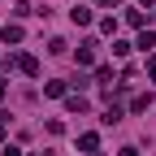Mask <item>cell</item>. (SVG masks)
I'll return each instance as SVG.
<instances>
[{"mask_svg":"<svg viewBox=\"0 0 156 156\" xmlns=\"http://www.w3.org/2000/svg\"><path fill=\"white\" fill-rule=\"evenodd\" d=\"M122 17H126L130 26H139V30H147V13H143V9H126Z\"/></svg>","mask_w":156,"mask_h":156,"instance_id":"cell-7","label":"cell"},{"mask_svg":"<svg viewBox=\"0 0 156 156\" xmlns=\"http://www.w3.org/2000/svg\"><path fill=\"white\" fill-rule=\"evenodd\" d=\"M95 83H113V65H100V69H95Z\"/></svg>","mask_w":156,"mask_h":156,"instance_id":"cell-12","label":"cell"},{"mask_svg":"<svg viewBox=\"0 0 156 156\" xmlns=\"http://www.w3.org/2000/svg\"><path fill=\"white\" fill-rule=\"evenodd\" d=\"M147 104H152V91L147 95H134V100H130V113H147Z\"/></svg>","mask_w":156,"mask_h":156,"instance_id":"cell-10","label":"cell"},{"mask_svg":"<svg viewBox=\"0 0 156 156\" xmlns=\"http://www.w3.org/2000/svg\"><path fill=\"white\" fill-rule=\"evenodd\" d=\"M13 65H17V69H22L26 78H35V74H39V61H35V56H30V52H17V56H13Z\"/></svg>","mask_w":156,"mask_h":156,"instance_id":"cell-1","label":"cell"},{"mask_svg":"<svg viewBox=\"0 0 156 156\" xmlns=\"http://www.w3.org/2000/svg\"><path fill=\"white\" fill-rule=\"evenodd\" d=\"M5 134H9V113H0V143H5Z\"/></svg>","mask_w":156,"mask_h":156,"instance_id":"cell-13","label":"cell"},{"mask_svg":"<svg viewBox=\"0 0 156 156\" xmlns=\"http://www.w3.org/2000/svg\"><path fill=\"white\" fill-rule=\"evenodd\" d=\"M147 78L156 83V56H147Z\"/></svg>","mask_w":156,"mask_h":156,"instance_id":"cell-14","label":"cell"},{"mask_svg":"<svg viewBox=\"0 0 156 156\" xmlns=\"http://www.w3.org/2000/svg\"><path fill=\"white\" fill-rule=\"evenodd\" d=\"M139 5H143V9H152V5H156V0H139Z\"/></svg>","mask_w":156,"mask_h":156,"instance_id":"cell-19","label":"cell"},{"mask_svg":"<svg viewBox=\"0 0 156 156\" xmlns=\"http://www.w3.org/2000/svg\"><path fill=\"white\" fill-rule=\"evenodd\" d=\"M95 5H100V9H117L122 0H95Z\"/></svg>","mask_w":156,"mask_h":156,"instance_id":"cell-15","label":"cell"},{"mask_svg":"<svg viewBox=\"0 0 156 156\" xmlns=\"http://www.w3.org/2000/svg\"><path fill=\"white\" fill-rule=\"evenodd\" d=\"M69 22H74V26H91V22H95V13H91L87 5H74V9H69Z\"/></svg>","mask_w":156,"mask_h":156,"instance_id":"cell-5","label":"cell"},{"mask_svg":"<svg viewBox=\"0 0 156 156\" xmlns=\"http://www.w3.org/2000/svg\"><path fill=\"white\" fill-rule=\"evenodd\" d=\"M95 52H100V44H95V39H83V44H78V65H91Z\"/></svg>","mask_w":156,"mask_h":156,"instance_id":"cell-2","label":"cell"},{"mask_svg":"<svg viewBox=\"0 0 156 156\" xmlns=\"http://www.w3.org/2000/svg\"><path fill=\"white\" fill-rule=\"evenodd\" d=\"M78 147H83L87 156H95V152H100V134H95V130H83V134H78Z\"/></svg>","mask_w":156,"mask_h":156,"instance_id":"cell-3","label":"cell"},{"mask_svg":"<svg viewBox=\"0 0 156 156\" xmlns=\"http://www.w3.org/2000/svg\"><path fill=\"white\" fill-rule=\"evenodd\" d=\"M0 156H22V147H5V152H0Z\"/></svg>","mask_w":156,"mask_h":156,"instance_id":"cell-16","label":"cell"},{"mask_svg":"<svg viewBox=\"0 0 156 156\" xmlns=\"http://www.w3.org/2000/svg\"><path fill=\"white\" fill-rule=\"evenodd\" d=\"M65 108H69V113H87L91 104H87V100H83L78 91H69V95H65Z\"/></svg>","mask_w":156,"mask_h":156,"instance_id":"cell-8","label":"cell"},{"mask_svg":"<svg viewBox=\"0 0 156 156\" xmlns=\"http://www.w3.org/2000/svg\"><path fill=\"white\" fill-rule=\"evenodd\" d=\"M0 39H5V44H22V39H26L22 22H9V26H0Z\"/></svg>","mask_w":156,"mask_h":156,"instance_id":"cell-4","label":"cell"},{"mask_svg":"<svg viewBox=\"0 0 156 156\" xmlns=\"http://www.w3.org/2000/svg\"><path fill=\"white\" fill-rule=\"evenodd\" d=\"M134 48H143V52H152V48H156V30H139V44H134Z\"/></svg>","mask_w":156,"mask_h":156,"instance_id":"cell-9","label":"cell"},{"mask_svg":"<svg viewBox=\"0 0 156 156\" xmlns=\"http://www.w3.org/2000/svg\"><path fill=\"white\" fill-rule=\"evenodd\" d=\"M44 95H52V100H65V95H69V87L61 83V78H52V83H44Z\"/></svg>","mask_w":156,"mask_h":156,"instance_id":"cell-6","label":"cell"},{"mask_svg":"<svg viewBox=\"0 0 156 156\" xmlns=\"http://www.w3.org/2000/svg\"><path fill=\"white\" fill-rule=\"evenodd\" d=\"M65 48H69L65 39H52V44H48V52H52V56H65Z\"/></svg>","mask_w":156,"mask_h":156,"instance_id":"cell-11","label":"cell"},{"mask_svg":"<svg viewBox=\"0 0 156 156\" xmlns=\"http://www.w3.org/2000/svg\"><path fill=\"white\" fill-rule=\"evenodd\" d=\"M5 95H9V87H5V78H0V100H5Z\"/></svg>","mask_w":156,"mask_h":156,"instance_id":"cell-18","label":"cell"},{"mask_svg":"<svg viewBox=\"0 0 156 156\" xmlns=\"http://www.w3.org/2000/svg\"><path fill=\"white\" fill-rule=\"evenodd\" d=\"M117 156H139V147H122V152H117Z\"/></svg>","mask_w":156,"mask_h":156,"instance_id":"cell-17","label":"cell"}]
</instances>
